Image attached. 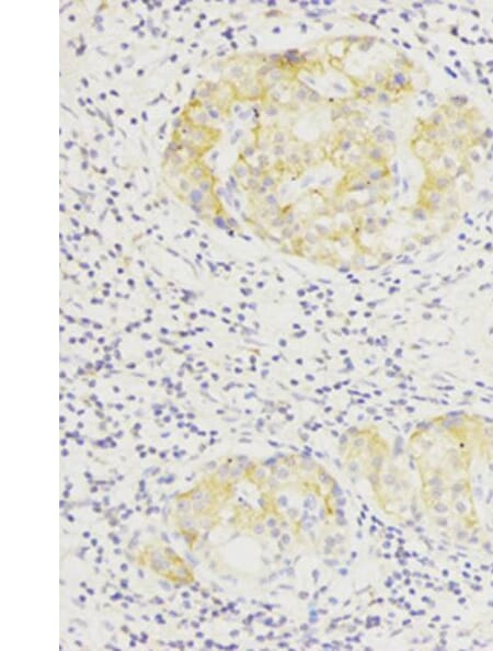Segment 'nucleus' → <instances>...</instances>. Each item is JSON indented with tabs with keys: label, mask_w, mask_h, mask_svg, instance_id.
<instances>
[{
	"label": "nucleus",
	"mask_w": 493,
	"mask_h": 651,
	"mask_svg": "<svg viewBox=\"0 0 493 651\" xmlns=\"http://www.w3.org/2000/svg\"><path fill=\"white\" fill-rule=\"evenodd\" d=\"M489 416L468 410L435 414L410 433L406 457L420 506L442 535L458 545L485 542L475 475Z\"/></svg>",
	"instance_id": "obj_1"
},
{
	"label": "nucleus",
	"mask_w": 493,
	"mask_h": 651,
	"mask_svg": "<svg viewBox=\"0 0 493 651\" xmlns=\"http://www.w3.org/2000/svg\"><path fill=\"white\" fill-rule=\"evenodd\" d=\"M263 481L265 521L288 530L298 544L326 549V537L344 528L341 491L318 461L301 455L266 459L257 470Z\"/></svg>",
	"instance_id": "obj_2"
},
{
	"label": "nucleus",
	"mask_w": 493,
	"mask_h": 651,
	"mask_svg": "<svg viewBox=\"0 0 493 651\" xmlns=\"http://www.w3.org/2000/svg\"><path fill=\"white\" fill-rule=\"evenodd\" d=\"M343 467L368 486L377 507L395 522L415 516L420 501L414 472L400 459L386 436L367 426L347 432L339 448Z\"/></svg>",
	"instance_id": "obj_3"
},
{
	"label": "nucleus",
	"mask_w": 493,
	"mask_h": 651,
	"mask_svg": "<svg viewBox=\"0 0 493 651\" xmlns=\"http://www.w3.org/2000/svg\"><path fill=\"white\" fill-rule=\"evenodd\" d=\"M484 457L488 465L493 469V418L490 416L484 437Z\"/></svg>",
	"instance_id": "obj_4"
}]
</instances>
